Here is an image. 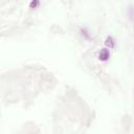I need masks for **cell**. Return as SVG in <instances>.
Wrapping results in <instances>:
<instances>
[{
  "instance_id": "1",
  "label": "cell",
  "mask_w": 134,
  "mask_h": 134,
  "mask_svg": "<svg viewBox=\"0 0 134 134\" xmlns=\"http://www.w3.org/2000/svg\"><path fill=\"white\" fill-rule=\"evenodd\" d=\"M109 57H110V52L108 49H106V48L100 49V51L98 53V59L100 61H107L109 59Z\"/></svg>"
},
{
  "instance_id": "2",
  "label": "cell",
  "mask_w": 134,
  "mask_h": 134,
  "mask_svg": "<svg viewBox=\"0 0 134 134\" xmlns=\"http://www.w3.org/2000/svg\"><path fill=\"white\" fill-rule=\"evenodd\" d=\"M105 44H106V46H108L109 48L114 47V40H113V38H112V37H107V39H106V41H105Z\"/></svg>"
},
{
  "instance_id": "4",
  "label": "cell",
  "mask_w": 134,
  "mask_h": 134,
  "mask_svg": "<svg viewBox=\"0 0 134 134\" xmlns=\"http://www.w3.org/2000/svg\"><path fill=\"white\" fill-rule=\"evenodd\" d=\"M38 5H39V0H31V2L29 3L30 8H36Z\"/></svg>"
},
{
  "instance_id": "3",
  "label": "cell",
  "mask_w": 134,
  "mask_h": 134,
  "mask_svg": "<svg viewBox=\"0 0 134 134\" xmlns=\"http://www.w3.org/2000/svg\"><path fill=\"white\" fill-rule=\"evenodd\" d=\"M128 16H129L131 21H134V8L132 6H130L128 8Z\"/></svg>"
}]
</instances>
